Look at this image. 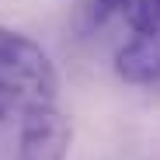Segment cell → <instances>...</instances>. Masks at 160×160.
Returning a JSON list of instances; mask_svg holds the SVG:
<instances>
[{
	"label": "cell",
	"instance_id": "cell-2",
	"mask_svg": "<svg viewBox=\"0 0 160 160\" xmlns=\"http://www.w3.org/2000/svg\"><path fill=\"white\" fill-rule=\"evenodd\" d=\"M132 38L115 52V70L125 84L160 80V0H125Z\"/></svg>",
	"mask_w": 160,
	"mask_h": 160
},
{
	"label": "cell",
	"instance_id": "cell-4",
	"mask_svg": "<svg viewBox=\"0 0 160 160\" xmlns=\"http://www.w3.org/2000/svg\"><path fill=\"white\" fill-rule=\"evenodd\" d=\"M94 4L101 7V14H112V11H118V7L125 4V0H94Z\"/></svg>",
	"mask_w": 160,
	"mask_h": 160
},
{
	"label": "cell",
	"instance_id": "cell-3",
	"mask_svg": "<svg viewBox=\"0 0 160 160\" xmlns=\"http://www.w3.org/2000/svg\"><path fill=\"white\" fill-rule=\"evenodd\" d=\"M70 122L56 104L35 108L21 118L18 160H66L70 157Z\"/></svg>",
	"mask_w": 160,
	"mask_h": 160
},
{
	"label": "cell",
	"instance_id": "cell-1",
	"mask_svg": "<svg viewBox=\"0 0 160 160\" xmlns=\"http://www.w3.org/2000/svg\"><path fill=\"white\" fill-rule=\"evenodd\" d=\"M59 77L49 52L24 32L0 24V122L56 104Z\"/></svg>",
	"mask_w": 160,
	"mask_h": 160
}]
</instances>
